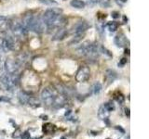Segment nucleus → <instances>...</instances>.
<instances>
[{
    "label": "nucleus",
    "instance_id": "23",
    "mask_svg": "<svg viewBox=\"0 0 149 139\" xmlns=\"http://www.w3.org/2000/svg\"><path fill=\"white\" fill-rule=\"evenodd\" d=\"M100 52H102L103 54H104V55H106L108 58H112L113 57V55H112V53L110 52V51H109L108 49H106L105 48L104 46H101V48H100Z\"/></svg>",
    "mask_w": 149,
    "mask_h": 139
},
{
    "label": "nucleus",
    "instance_id": "32",
    "mask_svg": "<svg viewBox=\"0 0 149 139\" xmlns=\"http://www.w3.org/2000/svg\"><path fill=\"white\" fill-rule=\"evenodd\" d=\"M0 101H5V102H9V97H7L1 96V97H0Z\"/></svg>",
    "mask_w": 149,
    "mask_h": 139
},
{
    "label": "nucleus",
    "instance_id": "26",
    "mask_svg": "<svg viewBox=\"0 0 149 139\" xmlns=\"http://www.w3.org/2000/svg\"><path fill=\"white\" fill-rule=\"evenodd\" d=\"M21 138L22 139H31V134L28 131H26V132L21 134Z\"/></svg>",
    "mask_w": 149,
    "mask_h": 139
},
{
    "label": "nucleus",
    "instance_id": "34",
    "mask_svg": "<svg viewBox=\"0 0 149 139\" xmlns=\"http://www.w3.org/2000/svg\"><path fill=\"white\" fill-rule=\"evenodd\" d=\"M125 113H126V115H127L128 117H130V109H129V108L125 109Z\"/></svg>",
    "mask_w": 149,
    "mask_h": 139
},
{
    "label": "nucleus",
    "instance_id": "6",
    "mask_svg": "<svg viewBox=\"0 0 149 139\" xmlns=\"http://www.w3.org/2000/svg\"><path fill=\"white\" fill-rule=\"evenodd\" d=\"M10 30L12 32L14 37H16L17 39L25 37L27 34V30L25 29V27L23 26L22 22L18 21H13L10 23Z\"/></svg>",
    "mask_w": 149,
    "mask_h": 139
},
{
    "label": "nucleus",
    "instance_id": "35",
    "mask_svg": "<svg viewBox=\"0 0 149 139\" xmlns=\"http://www.w3.org/2000/svg\"><path fill=\"white\" fill-rule=\"evenodd\" d=\"M7 18L6 17H4V16H0V22H2L4 21H6Z\"/></svg>",
    "mask_w": 149,
    "mask_h": 139
},
{
    "label": "nucleus",
    "instance_id": "13",
    "mask_svg": "<svg viewBox=\"0 0 149 139\" xmlns=\"http://www.w3.org/2000/svg\"><path fill=\"white\" fill-rule=\"evenodd\" d=\"M30 96L27 93L23 92V91H21V92L19 93L18 95V98H19V101L22 103L23 105H27L28 104V101L30 99Z\"/></svg>",
    "mask_w": 149,
    "mask_h": 139
},
{
    "label": "nucleus",
    "instance_id": "30",
    "mask_svg": "<svg viewBox=\"0 0 149 139\" xmlns=\"http://www.w3.org/2000/svg\"><path fill=\"white\" fill-rule=\"evenodd\" d=\"M127 58H121L120 59V61H119V66H120V67H123L125 64H127Z\"/></svg>",
    "mask_w": 149,
    "mask_h": 139
},
{
    "label": "nucleus",
    "instance_id": "28",
    "mask_svg": "<svg viewBox=\"0 0 149 139\" xmlns=\"http://www.w3.org/2000/svg\"><path fill=\"white\" fill-rule=\"evenodd\" d=\"M20 136H21V130H20V129H17V130L13 133L12 137L15 138V139H17V138H19Z\"/></svg>",
    "mask_w": 149,
    "mask_h": 139
},
{
    "label": "nucleus",
    "instance_id": "17",
    "mask_svg": "<svg viewBox=\"0 0 149 139\" xmlns=\"http://www.w3.org/2000/svg\"><path fill=\"white\" fill-rule=\"evenodd\" d=\"M102 89H103V86H102V83H99V82H96V83L93 85V86H92V92H93L94 95L100 94V92L102 91Z\"/></svg>",
    "mask_w": 149,
    "mask_h": 139
},
{
    "label": "nucleus",
    "instance_id": "25",
    "mask_svg": "<svg viewBox=\"0 0 149 139\" xmlns=\"http://www.w3.org/2000/svg\"><path fill=\"white\" fill-rule=\"evenodd\" d=\"M74 35H76V37H74L73 40L69 43L70 45H72V44H77V43L79 42L82 38H83V37H82V36H83V34H74Z\"/></svg>",
    "mask_w": 149,
    "mask_h": 139
},
{
    "label": "nucleus",
    "instance_id": "36",
    "mask_svg": "<svg viewBox=\"0 0 149 139\" xmlns=\"http://www.w3.org/2000/svg\"><path fill=\"white\" fill-rule=\"evenodd\" d=\"M40 118H43L42 120H48V116L47 115H41Z\"/></svg>",
    "mask_w": 149,
    "mask_h": 139
},
{
    "label": "nucleus",
    "instance_id": "27",
    "mask_svg": "<svg viewBox=\"0 0 149 139\" xmlns=\"http://www.w3.org/2000/svg\"><path fill=\"white\" fill-rule=\"evenodd\" d=\"M124 97L122 96V95H119V96H116V100L117 101V102H119V104H122V103H124Z\"/></svg>",
    "mask_w": 149,
    "mask_h": 139
},
{
    "label": "nucleus",
    "instance_id": "22",
    "mask_svg": "<svg viewBox=\"0 0 149 139\" xmlns=\"http://www.w3.org/2000/svg\"><path fill=\"white\" fill-rule=\"evenodd\" d=\"M106 75H107V77L110 78V82L114 81L116 78V73L114 71H111V70H108L106 71Z\"/></svg>",
    "mask_w": 149,
    "mask_h": 139
},
{
    "label": "nucleus",
    "instance_id": "12",
    "mask_svg": "<svg viewBox=\"0 0 149 139\" xmlns=\"http://www.w3.org/2000/svg\"><path fill=\"white\" fill-rule=\"evenodd\" d=\"M109 115H110V112L104 108V106H101L99 108V110H98V116L103 121H106L109 118Z\"/></svg>",
    "mask_w": 149,
    "mask_h": 139
},
{
    "label": "nucleus",
    "instance_id": "24",
    "mask_svg": "<svg viewBox=\"0 0 149 139\" xmlns=\"http://www.w3.org/2000/svg\"><path fill=\"white\" fill-rule=\"evenodd\" d=\"M104 106V108L109 111V112L115 109V105H114L113 102H107V103H105Z\"/></svg>",
    "mask_w": 149,
    "mask_h": 139
},
{
    "label": "nucleus",
    "instance_id": "1",
    "mask_svg": "<svg viewBox=\"0 0 149 139\" xmlns=\"http://www.w3.org/2000/svg\"><path fill=\"white\" fill-rule=\"evenodd\" d=\"M62 11L57 9H49L43 14V21H44L46 26L49 29H54V28H62L65 24L66 19L61 15Z\"/></svg>",
    "mask_w": 149,
    "mask_h": 139
},
{
    "label": "nucleus",
    "instance_id": "21",
    "mask_svg": "<svg viewBox=\"0 0 149 139\" xmlns=\"http://www.w3.org/2000/svg\"><path fill=\"white\" fill-rule=\"evenodd\" d=\"M39 2L47 6H57L58 2L56 0H39Z\"/></svg>",
    "mask_w": 149,
    "mask_h": 139
},
{
    "label": "nucleus",
    "instance_id": "19",
    "mask_svg": "<svg viewBox=\"0 0 149 139\" xmlns=\"http://www.w3.org/2000/svg\"><path fill=\"white\" fill-rule=\"evenodd\" d=\"M107 28L110 32H116L119 28V24L116 21H110L107 23Z\"/></svg>",
    "mask_w": 149,
    "mask_h": 139
},
{
    "label": "nucleus",
    "instance_id": "38",
    "mask_svg": "<svg viewBox=\"0 0 149 139\" xmlns=\"http://www.w3.org/2000/svg\"><path fill=\"white\" fill-rule=\"evenodd\" d=\"M121 1H122V2H126L127 0H121Z\"/></svg>",
    "mask_w": 149,
    "mask_h": 139
},
{
    "label": "nucleus",
    "instance_id": "15",
    "mask_svg": "<svg viewBox=\"0 0 149 139\" xmlns=\"http://www.w3.org/2000/svg\"><path fill=\"white\" fill-rule=\"evenodd\" d=\"M70 5H71L73 7H74V9H81L85 7L86 3L84 1H82V0H72V1L70 2Z\"/></svg>",
    "mask_w": 149,
    "mask_h": 139
},
{
    "label": "nucleus",
    "instance_id": "4",
    "mask_svg": "<svg viewBox=\"0 0 149 139\" xmlns=\"http://www.w3.org/2000/svg\"><path fill=\"white\" fill-rule=\"evenodd\" d=\"M59 92L53 87H46L41 93V98L47 106H52Z\"/></svg>",
    "mask_w": 149,
    "mask_h": 139
},
{
    "label": "nucleus",
    "instance_id": "10",
    "mask_svg": "<svg viewBox=\"0 0 149 139\" xmlns=\"http://www.w3.org/2000/svg\"><path fill=\"white\" fill-rule=\"evenodd\" d=\"M34 19H35V16L32 15V14H27V15L24 16V18H23V21H22V24H23V26L25 27V29L27 31L32 29V25H33Z\"/></svg>",
    "mask_w": 149,
    "mask_h": 139
},
{
    "label": "nucleus",
    "instance_id": "7",
    "mask_svg": "<svg viewBox=\"0 0 149 139\" xmlns=\"http://www.w3.org/2000/svg\"><path fill=\"white\" fill-rule=\"evenodd\" d=\"M89 76H91V70L88 66H81L78 69L77 75H76V80L78 83H85L86 81L89 80Z\"/></svg>",
    "mask_w": 149,
    "mask_h": 139
},
{
    "label": "nucleus",
    "instance_id": "18",
    "mask_svg": "<svg viewBox=\"0 0 149 139\" xmlns=\"http://www.w3.org/2000/svg\"><path fill=\"white\" fill-rule=\"evenodd\" d=\"M27 105H30L32 107H35V108H37V107H40V102H39V100H37V98L31 97L30 99H29V101H28V104Z\"/></svg>",
    "mask_w": 149,
    "mask_h": 139
},
{
    "label": "nucleus",
    "instance_id": "37",
    "mask_svg": "<svg viewBox=\"0 0 149 139\" xmlns=\"http://www.w3.org/2000/svg\"><path fill=\"white\" fill-rule=\"evenodd\" d=\"M2 53H4L2 49H1V47H0V59H1V57H2Z\"/></svg>",
    "mask_w": 149,
    "mask_h": 139
},
{
    "label": "nucleus",
    "instance_id": "9",
    "mask_svg": "<svg viewBox=\"0 0 149 139\" xmlns=\"http://www.w3.org/2000/svg\"><path fill=\"white\" fill-rule=\"evenodd\" d=\"M88 28H89V24L86 21H80V22L77 23V24L73 27L72 33L74 34H82L88 30Z\"/></svg>",
    "mask_w": 149,
    "mask_h": 139
},
{
    "label": "nucleus",
    "instance_id": "31",
    "mask_svg": "<svg viewBox=\"0 0 149 139\" xmlns=\"http://www.w3.org/2000/svg\"><path fill=\"white\" fill-rule=\"evenodd\" d=\"M119 12H117V11H114V12H112V17L114 19H117V18H119Z\"/></svg>",
    "mask_w": 149,
    "mask_h": 139
},
{
    "label": "nucleus",
    "instance_id": "16",
    "mask_svg": "<svg viewBox=\"0 0 149 139\" xmlns=\"http://www.w3.org/2000/svg\"><path fill=\"white\" fill-rule=\"evenodd\" d=\"M55 125L53 124H44L43 125V132L45 134H52L54 131H55Z\"/></svg>",
    "mask_w": 149,
    "mask_h": 139
},
{
    "label": "nucleus",
    "instance_id": "29",
    "mask_svg": "<svg viewBox=\"0 0 149 139\" xmlns=\"http://www.w3.org/2000/svg\"><path fill=\"white\" fill-rule=\"evenodd\" d=\"M97 3H98V0H88V5L91 7H94Z\"/></svg>",
    "mask_w": 149,
    "mask_h": 139
},
{
    "label": "nucleus",
    "instance_id": "14",
    "mask_svg": "<svg viewBox=\"0 0 149 139\" xmlns=\"http://www.w3.org/2000/svg\"><path fill=\"white\" fill-rule=\"evenodd\" d=\"M66 35H67V32H66L65 29H64V28H61V29H59L58 33L54 35L53 37V40L54 41H57V40H62Z\"/></svg>",
    "mask_w": 149,
    "mask_h": 139
},
{
    "label": "nucleus",
    "instance_id": "39",
    "mask_svg": "<svg viewBox=\"0 0 149 139\" xmlns=\"http://www.w3.org/2000/svg\"><path fill=\"white\" fill-rule=\"evenodd\" d=\"M62 139H65V138L64 137H62Z\"/></svg>",
    "mask_w": 149,
    "mask_h": 139
},
{
    "label": "nucleus",
    "instance_id": "33",
    "mask_svg": "<svg viewBox=\"0 0 149 139\" xmlns=\"http://www.w3.org/2000/svg\"><path fill=\"white\" fill-rule=\"evenodd\" d=\"M116 130H119V131H120V132L122 133V134H125V131H124V129L121 128L120 126H116Z\"/></svg>",
    "mask_w": 149,
    "mask_h": 139
},
{
    "label": "nucleus",
    "instance_id": "2",
    "mask_svg": "<svg viewBox=\"0 0 149 139\" xmlns=\"http://www.w3.org/2000/svg\"><path fill=\"white\" fill-rule=\"evenodd\" d=\"M78 52H79L80 55L85 56V57H87L88 58L96 59L99 57L100 50L98 48L97 45L88 41L82 44V46L78 48Z\"/></svg>",
    "mask_w": 149,
    "mask_h": 139
},
{
    "label": "nucleus",
    "instance_id": "11",
    "mask_svg": "<svg viewBox=\"0 0 149 139\" xmlns=\"http://www.w3.org/2000/svg\"><path fill=\"white\" fill-rule=\"evenodd\" d=\"M114 42H115L116 46L117 47H123V46H126L127 38L123 34H119L115 37V39H114Z\"/></svg>",
    "mask_w": 149,
    "mask_h": 139
},
{
    "label": "nucleus",
    "instance_id": "40",
    "mask_svg": "<svg viewBox=\"0 0 149 139\" xmlns=\"http://www.w3.org/2000/svg\"><path fill=\"white\" fill-rule=\"evenodd\" d=\"M106 139H111V138H106Z\"/></svg>",
    "mask_w": 149,
    "mask_h": 139
},
{
    "label": "nucleus",
    "instance_id": "3",
    "mask_svg": "<svg viewBox=\"0 0 149 139\" xmlns=\"http://www.w3.org/2000/svg\"><path fill=\"white\" fill-rule=\"evenodd\" d=\"M19 81V75L18 74H9V73H3L0 76V82L2 85L5 87L6 90H12L15 86L18 85Z\"/></svg>",
    "mask_w": 149,
    "mask_h": 139
},
{
    "label": "nucleus",
    "instance_id": "5",
    "mask_svg": "<svg viewBox=\"0 0 149 139\" xmlns=\"http://www.w3.org/2000/svg\"><path fill=\"white\" fill-rule=\"evenodd\" d=\"M22 60L21 58H7L5 62V69L9 74H18Z\"/></svg>",
    "mask_w": 149,
    "mask_h": 139
},
{
    "label": "nucleus",
    "instance_id": "20",
    "mask_svg": "<svg viewBox=\"0 0 149 139\" xmlns=\"http://www.w3.org/2000/svg\"><path fill=\"white\" fill-rule=\"evenodd\" d=\"M98 3L102 7H104V9L110 7L111 6V0H98Z\"/></svg>",
    "mask_w": 149,
    "mask_h": 139
},
{
    "label": "nucleus",
    "instance_id": "8",
    "mask_svg": "<svg viewBox=\"0 0 149 139\" xmlns=\"http://www.w3.org/2000/svg\"><path fill=\"white\" fill-rule=\"evenodd\" d=\"M46 27L47 26L45 24L44 21H43V19L40 17H37V16H35V19H34L31 31L36 32V33H37V34H41L45 31Z\"/></svg>",
    "mask_w": 149,
    "mask_h": 139
}]
</instances>
